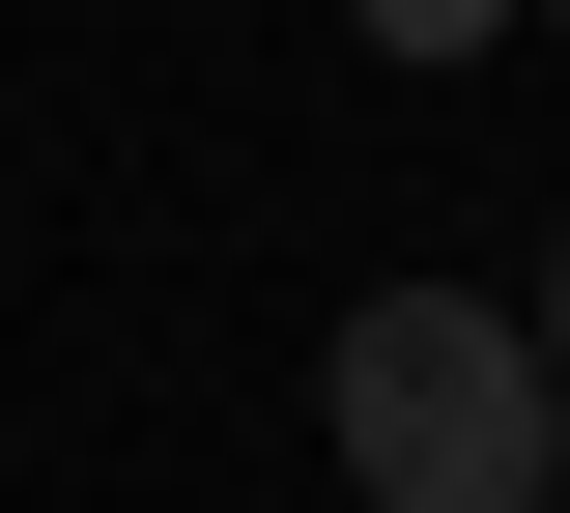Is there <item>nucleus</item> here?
I'll return each instance as SVG.
<instances>
[{"instance_id":"obj_1","label":"nucleus","mask_w":570,"mask_h":513,"mask_svg":"<svg viewBox=\"0 0 570 513\" xmlns=\"http://www.w3.org/2000/svg\"><path fill=\"white\" fill-rule=\"evenodd\" d=\"M314 428H343V485H371V513H542L570 371L513 343L485 286H371V314H343V371H314Z\"/></svg>"},{"instance_id":"obj_2","label":"nucleus","mask_w":570,"mask_h":513,"mask_svg":"<svg viewBox=\"0 0 570 513\" xmlns=\"http://www.w3.org/2000/svg\"><path fill=\"white\" fill-rule=\"evenodd\" d=\"M343 29H371V58H485L513 0H343Z\"/></svg>"},{"instance_id":"obj_3","label":"nucleus","mask_w":570,"mask_h":513,"mask_svg":"<svg viewBox=\"0 0 570 513\" xmlns=\"http://www.w3.org/2000/svg\"><path fill=\"white\" fill-rule=\"evenodd\" d=\"M542 371H570V228H542Z\"/></svg>"},{"instance_id":"obj_4","label":"nucleus","mask_w":570,"mask_h":513,"mask_svg":"<svg viewBox=\"0 0 570 513\" xmlns=\"http://www.w3.org/2000/svg\"><path fill=\"white\" fill-rule=\"evenodd\" d=\"M542 29H570V0H542Z\"/></svg>"},{"instance_id":"obj_5","label":"nucleus","mask_w":570,"mask_h":513,"mask_svg":"<svg viewBox=\"0 0 570 513\" xmlns=\"http://www.w3.org/2000/svg\"><path fill=\"white\" fill-rule=\"evenodd\" d=\"M542 513H570V485H542Z\"/></svg>"}]
</instances>
